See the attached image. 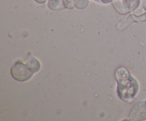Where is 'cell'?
Masks as SVG:
<instances>
[{"label":"cell","instance_id":"1","mask_svg":"<svg viewBox=\"0 0 146 121\" xmlns=\"http://www.w3.org/2000/svg\"><path fill=\"white\" fill-rule=\"evenodd\" d=\"M115 78L118 83L117 92L120 99L124 102L132 101L139 89L138 83L125 67H118L115 72Z\"/></svg>","mask_w":146,"mask_h":121},{"label":"cell","instance_id":"2","mask_svg":"<svg viewBox=\"0 0 146 121\" xmlns=\"http://www.w3.org/2000/svg\"><path fill=\"white\" fill-rule=\"evenodd\" d=\"M34 73L21 61H17L11 68V75L18 81H26L31 78Z\"/></svg>","mask_w":146,"mask_h":121},{"label":"cell","instance_id":"3","mask_svg":"<svg viewBox=\"0 0 146 121\" xmlns=\"http://www.w3.org/2000/svg\"><path fill=\"white\" fill-rule=\"evenodd\" d=\"M140 4V0H113V5L120 14H127L135 9Z\"/></svg>","mask_w":146,"mask_h":121},{"label":"cell","instance_id":"4","mask_svg":"<svg viewBox=\"0 0 146 121\" xmlns=\"http://www.w3.org/2000/svg\"><path fill=\"white\" fill-rule=\"evenodd\" d=\"M129 120H146V101L135 104L128 116Z\"/></svg>","mask_w":146,"mask_h":121},{"label":"cell","instance_id":"5","mask_svg":"<svg viewBox=\"0 0 146 121\" xmlns=\"http://www.w3.org/2000/svg\"><path fill=\"white\" fill-rule=\"evenodd\" d=\"M26 65L34 73L38 71V70L41 68V64H40L39 61L34 57H31V58H29L27 61Z\"/></svg>","mask_w":146,"mask_h":121},{"label":"cell","instance_id":"6","mask_svg":"<svg viewBox=\"0 0 146 121\" xmlns=\"http://www.w3.org/2000/svg\"><path fill=\"white\" fill-rule=\"evenodd\" d=\"M35 1H36L37 3H38V4H44V3L46 2V0H35Z\"/></svg>","mask_w":146,"mask_h":121},{"label":"cell","instance_id":"7","mask_svg":"<svg viewBox=\"0 0 146 121\" xmlns=\"http://www.w3.org/2000/svg\"><path fill=\"white\" fill-rule=\"evenodd\" d=\"M101 1H102L104 3H106H106L111 2V1H112V0H101Z\"/></svg>","mask_w":146,"mask_h":121},{"label":"cell","instance_id":"8","mask_svg":"<svg viewBox=\"0 0 146 121\" xmlns=\"http://www.w3.org/2000/svg\"><path fill=\"white\" fill-rule=\"evenodd\" d=\"M95 1H98V0H95Z\"/></svg>","mask_w":146,"mask_h":121}]
</instances>
